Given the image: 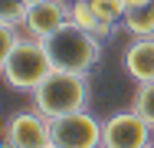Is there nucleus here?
Masks as SVG:
<instances>
[{"label": "nucleus", "instance_id": "f257e3e1", "mask_svg": "<svg viewBox=\"0 0 154 148\" xmlns=\"http://www.w3.org/2000/svg\"><path fill=\"white\" fill-rule=\"evenodd\" d=\"M89 99H92L89 72L53 69L33 89V109L43 112L46 118H62V115H72V112H82V109H89Z\"/></svg>", "mask_w": 154, "mask_h": 148}, {"label": "nucleus", "instance_id": "f03ea898", "mask_svg": "<svg viewBox=\"0 0 154 148\" xmlns=\"http://www.w3.org/2000/svg\"><path fill=\"white\" fill-rule=\"evenodd\" d=\"M43 46L53 59V69H66V72H92L102 59V40L75 23H66L56 33H49Z\"/></svg>", "mask_w": 154, "mask_h": 148}, {"label": "nucleus", "instance_id": "7ed1b4c3", "mask_svg": "<svg viewBox=\"0 0 154 148\" xmlns=\"http://www.w3.org/2000/svg\"><path fill=\"white\" fill-rule=\"evenodd\" d=\"M0 72L7 79L10 89H23V92H33L49 72H53V59L46 53L43 40H33L23 33V40L0 56Z\"/></svg>", "mask_w": 154, "mask_h": 148}, {"label": "nucleus", "instance_id": "20e7f679", "mask_svg": "<svg viewBox=\"0 0 154 148\" xmlns=\"http://www.w3.org/2000/svg\"><path fill=\"white\" fill-rule=\"evenodd\" d=\"M49 135L56 148H102V122L82 109L62 118H49Z\"/></svg>", "mask_w": 154, "mask_h": 148}, {"label": "nucleus", "instance_id": "39448f33", "mask_svg": "<svg viewBox=\"0 0 154 148\" xmlns=\"http://www.w3.org/2000/svg\"><path fill=\"white\" fill-rule=\"evenodd\" d=\"M151 132L154 128L134 109H125L102 122V148H144L151 145Z\"/></svg>", "mask_w": 154, "mask_h": 148}, {"label": "nucleus", "instance_id": "423d86ee", "mask_svg": "<svg viewBox=\"0 0 154 148\" xmlns=\"http://www.w3.org/2000/svg\"><path fill=\"white\" fill-rule=\"evenodd\" d=\"M3 142L13 148H49L53 135H49V118L43 112H17L7 118L3 125Z\"/></svg>", "mask_w": 154, "mask_h": 148}, {"label": "nucleus", "instance_id": "0eeeda50", "mask_svg": "<svg viewBox=\"0 0 154 148\" xmlns=\"http://www.w3.org/2000/svg\"><path fill=\"white\" fill-rule=\"evenodd\" d=\"M69 23V0H39L26 10L23 20V33L33 40H46L49 33Z\"/></svg>", "mask_w": 154, "mask_h": 148}, {"label": "nucleus", "instance_id": "6e6552de", "mask_svg": "<svg viewBox=\"0 0 154 148\" xmlns=\"http://www.w3.org/2000/svg\"><path fill=\"white\" fill-rule=\"evenodd\" d=\"M122 69L134 82L154 79V36H134L122 50Z\"/></svg>", "mask_w": 154, "mask_h": 148}, {"label": "nucleus", "instance_id": "1a4fd4ad", "mask_svg": "<svg viewBox=\"0 0 154 148\" xmlns=\"http://www.w3.org/2000/svg\"><path fill=\"white\" fill-rule=\"evenodd\" d=\"M69 23H75V27L95 33L98 40H108V36L115 33V23H105V20L95 13L92 0H72V3H69Z\"/></svg>", "mask_w": 154, "mask_h": 148}, {"label": "nucleus", "instance_id": "9d476101", "mask_svg": "<svg viewBox=\"0 0 154 148\" xmlns=\"http://www.w3.org/2000/svg\"><path fill=\"white\" fill-rule=\"evenodd\" d=\"M122 27L131 36H154V0L138 3V7H128L125 17H122Z\"/></svg>", "mask_w": 154, "mask_h": 148}, {"label": "nucleus", "instance_id": "9b49d317", "mask_svg": "<svg viewBox=\"0 0 154 148\" xmlns=\"http://www.w3.org/2000/svg\"><path fill=\"white\" fill-rule=\"evenodd\" d=\"M131 109L154 128V79L151 82H138L134 95H131Z\"/></svg>", "mask_w": 154, "mask_h": 148}, {"label": "nucleus", "instance_id": "f8f14e48", "mask_svg": "<svg viewBox=\"0 0 154 148\" xmlns=\"http://www.w3.org/2000/svg\"><path fill=\"white\" fill-rule=\"evenodd\" d=\"M26 3L23 0H3V10H0V23H13V27H23L26 20Z\"/></svg>", "mask_w": 154, "mask_h": 148}, {"label": "nucleus", "instance_id": "ddd939ff", "mask_svg": "<svg viewBox=\"0 0 154 148\" xmlns=\"http://www.w3.org/2000/svg\"><path fill=\"white\" fill-rule=\"evenodd\" d=\"M23 40V27H13V23H0V56L10 53L17 43Z\"/></svg>", "mask_w": 154, "mask_h": 148}, {"label": "nucleus", "instance_id": "4468645a", "mask_svg": "<svg viewBox=\"0 0 154 148\" xmlns=\"http://www.w3.org/2000/svg\"><path fill=\"white\" fill-rule=\"evenodd\" d=\"M23 3H26V7H33V3H39V0H23Z\"/></svg>", "mask_w": 154, "mask_h": 148}, {"label": "nucleus", "instance_id": "2eb2a0df", "mask_svg": "<svg viewBox=\"0 0 154 148\" xmlns=\"http://www.w3.org/2000/svg\"><path fill=\"white\" fill-rule=\"evenodd\" d=\"M3 148H13V145H7V142H3Z\"/></svg>", "mask_w": 154, "mask_h": 148}, {"label": "nucleus", "instance_id": "dca6fc26", "mask_svg": "<svg viewBox=\"0 0 154 148\" xmlns=\"http://www.w3.org/2000/svg\"><path fill=\"white\" fill-rule=\"evenodd\" d=\"M144 148H154V142H151V145H144Z\"/></svg>", "mask_w": 154, "mask_h": 148}, {"label": "nucleus", "instance_id": "f3484780", "mask_svg": "<svg viewBox=\"0 0 154 148\" xmlns=\"http://www.w3.org/2000/svg\"><path fill=\"white\" fill-rule=\"evenodd\" d=\"M49 148H56V145H49Z\"/></svg>", "mask_w": 154, "mask_h": 148}]
</instances>
